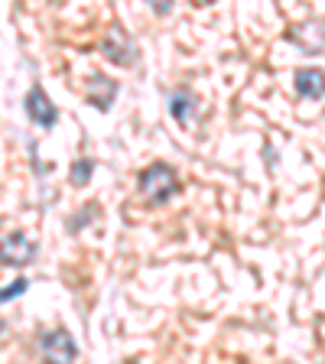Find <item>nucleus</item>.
Returning a JSON list of instances; mask_svg holds the SVG:
<instances>
[{
	"label": "nucleus",
	"instance_id": "1",
	"mask_svg": "<svg viewBox=\"0 0 325 364\" xmlns=\"http://www.w3.org/2000/svg\"><path fill=\"white\" fill-rule=\"evenodd\" d=\"M176 192H179V179L169 163H150L140 173V196L150 205H166Z\"/></svg>",
	"mask_w": 325,
	"mask_h": 364
},
{
	"label": "nucleus",
	"instance_id": "2",
	"mask_svg": "<svg viewBox=\"0 0 325 364\" xmlns=\"http://www.w3.org/2000/svg\"><path fill=\"white\" fill-rule=\"evenodd\" d=\"M33 260H36V244L23 231H14V235H7L0 241V264L4 267H26Z\"/></svg>",
	"mask_w": 325,
	"mask_h": 364
},
{
	"label": "nucleus",
	"instance_id": "3",
	"mask_svg": "<svg viewBox=\"0 0 325 364\" xmlns=\"http://www.w3.org/2000/svg\"><path fill=\"white\" fill-rule=\"evenodd\" d=\"M101 53H105V59L114 62V65H134L137 62V43L130 39L127 30L114 26V30L105 36V43H101Z\"/></svg>",
	"mask_w": 325,
	"mask_h": 364
},
{
	"label": "nucleus",
	"instance_id": "4",
	"mask_svg": "<svg viewBox=\"0 0 325 364\" xmlns=\"http://www.w3.org/2000/svg\"><path fill=\"white\" fill-rule=\"evenodd\" d=\"M39 351L46 355V361H72V358L78 355V345L72 341V335L59 328V332L43 335V341H39Z\"/></svg>",
	"mask_w": 325,
	"mask_h": 364
},
{
	"label": "nucleus",
	"instance_id": "5",
	"mask_svg": "<svg viewBox=\"0 0 325 364\" xmlns=\"http://www.w3.org/2000/svg\"><path fill=\"white\" fill-rule=\"evenodd\" d=\"M26 114H30V121L39 124V127H53L59 121V111H55L53 101L46 98V91L39 85L30 88V95H26Z\"/></svg>",
	"mask_w": 325,
	"mask_h": 364
},
{
	"label": "nucleus",
	"instance_id": "6",
	"mask_svg": "<svg viewBox=\"0 0 325 364\" xmlns=\"http://www.w3.org/2000/svg\"><path fill=\"white\" fill-rule=\"evenodd\" d=\"M289 36L299 43V49H303V53H322V49H325V26H322V23H316V20L303 23V26H299V30H293Z\"/></svg>",
	"mask_w": 325,
	"mask_h": 364
},
{
	"label": "nucleus",
	"instance_id": "7",
	"mask_svg": "<svg viewBox=\"0 0 325 364\" xmlns=\"http://www.w3.org/2000/svg\"><path fill=\"white\" fill-rule=\"evenodd\" d=\"M296 91L309 101H319L325 95V72H319V68H299L296 72Z\"/></svg>",
	"mask_w": 325,
	"mask_h": 364
},
{
	"label": "nucleus",
	"instance_id": "8",
	"mask_svg": "<svg viewBox=\"0 0 325 364\" xmlns=\"http://www.w3.org/2000/svg\"><path fill=\"white\" fill-rule=\"evenodd\" d=\"M88 95H91V101H95L101 111H107V107H111V101H114V95H117V85H114L105 72H91Z\"/></svg>",
	"mask_w": 325,
	"mask_h": 364
},
{
	"label": "nucleus",
	"instance_id": "9",
	"mask_svg": "<svg viewBox=\"0 0 325 364\" xmlns=\"http://www.w3.org/2000/svg\"><path fill=\"white\" fill-rule=\"evenodd\" d=\"M169 114H173L179 124L189 127V124L196 121V114H198V98L196 95H189V91H176L173 101H169Z\"/></svg>",
	"mask_w": 325,
	"mask_h": 364
},
{
	"label": "nucleus",
	"instance_id": "10",
	"mask_svg": "<svg viewBox=\"0 0 325 364\" xmlns=\"http://www.w3.org/2000/svg\"><path fill=\"white\" fill-rule=\"evenodd\" d=\"M91 173H95V163L91 159H78L75 166H72V186H85L91 179Z\"/></svg>",
	"mask_w": 325,
	"mask_h": 364
},
{
	"label": "nucleus",
	"instance_id": "11",
	"mask_svg": "<svg viewBox=\"0 0 325 364\" xmlns=\"http://www.w3.org/2000/svg\"><path fill=\"white\" fill-rule=\"evenodd\" d=\"M26 293V280H14V287L0 289V303H7V299H16V296Z\"/></svg>",
	"mask_w": 325,
	"mask_h": 364
},
{
	"label": "nucleus",
	"instance_id": "12",
	"mask_svg": "<svg viewBox=\"0 0 325 364\" xmlns=\"http://www.w3.org/2000/svg\"><path fill=\"white\" fill-rule=\"evenodd\" d=\"M146 4L153 7V14L156 16H166L169 10H173V0H146Z\"/></svg>",
	"mask_w": 325,
	"mask_h": 364
},
{
	"label": "nucleus",
	"instance_id": "13",
	"mask_svg": "<svg viewBox=\"0 0 325 364\" xmlns=\"http://www.w3.org/2000/svg\"><path fill=\"white\" fill-rule=\"evenodd\" d=\"M202 4H215V0H202Z\"/></svg>",
	"mask_w": 325,
	"mask_h": 364
}]
</instances>
